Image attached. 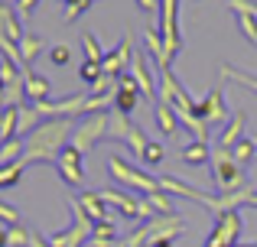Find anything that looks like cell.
<instances>
[{"mask_svg":"<svg viewBox=\"0 0 257 247\" xmlns=\"http://www.w3.org/2000/svg\"><path fill=\"white\" fill-rule=\"evenodd\" d=\"M72 130H75V121L69 117H56V121H43L33 133H26V150L20 156L23 166L33 163H56L59 150L69 143Z\"/></svg>","mask_w":257,"mask_h":247,"instance_id":"1","label":"cell"},{"mask_svg":"<svg viewBox=\"0 0 257 247\" xmlns=\"http://www.w3.org/2000/svg\"><path fill=\"white\" fill-rule=\"evenodd\" d=\"M212 179H215V189H218L221 195L241 192V189H244V166L234 163L231 150L215 146V150H212Z\"/></svg>","mask_w":257,"mask_h":247,"instance_id":"2","label":"cell"},{"mask_svg":"<svg viewBox=\"0 0 257 247\" xmlns=\"http://www.w3.org/2000/svg\"><path fill=\"white\" fill-rule=\"evenodd\" d=\"M107 172H111L114 182L127 185V189L140 192V195H150V192L160 189V179H153L150 172H144V169H137V166H131L127 159H120V156H111V159H107Z\"/></svg>","mask_w":257,"mask_h":247,"instance_id":"3","label":"cell"},{"mask_svg":"<svg viewBox=\"0 0 257 247\" xmlns=\"http://www.w3.org/2000/svg\"><path fill=\"white\" fill-rule=\"evenodd\" d=\"M107 124H111V114H88L85 121H78V127L72 130L69 143L75 146V150L88 153L94 143H101V140L107 137Z\"/></svg>","mask_w":257,"mask_h":247,"instance_id":"4","label":"cell"},{"mask_svg":"<svg viewBox=\"0 0 257 247\" xmlns=\"http://www.w3.org/2000/svg\"><path fill=\"white\" fill-rule=\"evenodd\" d=\"M238 234H241V211H221L215 215V224L205 237V247H238Z\"/></svg>","mask_w":257,"mask_h":247,"instance_id":"5","label":"cell"},{"mask_svg":"<svg viewBox=\"0 0 257 247\" xmlns=\"http://www.w3.org/2000/svg\"><path fill=\"white\" fill-rule=\"evenodd\" d=\"M107 137H111V140H120L124 146H131L137 156L144 153V146L150 143V140H147V133L140 130L131 117H127V114H114V111H111V124H107Z\"/></svg>","mask_w":257,"mask_h":247,"instance_id":"6","label":"cell"},{"mask_svg":"<svg viewBox=\"0 0 257 247\" xmlns=\"http://www.w3.org/2000/svg\"><path fill=\"white\" fill-rule=\"evenodd\" d=\"M131 59H134V36H131V33H124L117 49L104 52V59H101V72L111 75V78H117V75H124V72L131 69Z\"/></svg>","mask_w":257,"mask_h":247,"instance_id":"7","label":"cell"},{"mask_svg":"<svg viewBox=\"0 0 257 247\" xmlns=\"http://www.w3.org/2000/svg\"><path fill=\"white\" fill-rule=\"evenodd\" d=\"M82 156L85 153L82 150H75L72 143H65L62 150H59V156H56V169H59V176H62V182L65 185H78L85 179V169H82Z\"/></svg>","mask_w":257,"mask_h":247,"instance_id":"8","label":"cell"},{"mask_svg":"<svg viewBox=\"0 0 257 247\" xmlns=\"http://www.w3.org/2000/svg\"><path fill=\"white\" fill-rule=\"evenodd\" d=\"M160 189L170 192V195H182V198H189V202L202 205V208L215 211V195H205L202 189H195V185L182 182V179H176V176H160Z\"/></svg>","mask_w":257,"mask_h":247,"instance_id":"9","label":"cell"},{"mask_svg":"<svg viewBox=\"0 0 257 247\" xmlns=\"http://www.w3.org/2000/svg\"><path fill=\"white\" fill-rule=\"evenodd\" d=\"M127 72L134 75V82H137L140 95H144V98H150V101L157 104V88H160V85L153 82V65H150V59H147L144 52H134L131 69H127Z\"/></svg>","mask_w":257,"mask_h":247,"instance_id":"10","label":"cell"},{"mask_svg":"<svg viewBox=\"0 0 257 247\" xmlns=\"http://www.w3.org/2000/svg\"><path fill=\"white\" fill-rule=\"evenodd\" d=\"M195 114H199L205 124L231 121V111H228V104H225V91H221V88H212L205 101H195Z\"/></svg>","mask_w":257,"mask_h":247,"instance_id":"11","label":"cell"},{"mask_svg":"<svg viewBox=\"0 0 257 247\" xmlns=\"http://www.w3.org/2000/svg\"><path fill=\"white\" fill-rule=\"evenodd\" d=\"M140 101V88L137 82H134L131 72H124V75H117V95H114V114H127L131 117V111L137 108Z\"/></svg>","mask_w":257,"mask_h":247,"instance_id":"12","label":"cell"},{"mask_svg":"<svg viewBox=\"0 0 257 247\" xmlns=\"http://www.w3.org/2000/svg\"><path fill=\"white\" fill-rule=\"evenodd\" d=\"M23 85H26V104H46L52 95V82L36 75L33 69H23Z\"/></svg>","mask_w":257,"mask_h":247,"instance_id":"13","label":"cell"},{"mask_svg":"<svg viewBox=\"0 0 257 247\" xmlns=\"http://www.w3.org/2000/svg\"><path fill=\"white\" fill-rule=\"evenodd\" d=\"M182 95H189L186 88H182V82L173 75V69H160V88H157V101H163V104H173L179 101Z\"/></svg>","mask_w":257,"mask_h":247,"instance_id":"14","label":"cell"},{"mask_svg":"<svg viewBox=\"0 0 257 247\" xmlns=\"http://www.w3.org/2000/svg\"><path fill=\"white\" fill-rule=\"evenodd\" d=\"M244 127H247V111H238V114H231V121L225 124V130L218 133L215 143H218L221 150H234V143L244 140Z\"/></svg>","mask_w":257,"mask_h":247,"instance_id":"15","label":"cell"},{"mask_svg":"<svg viewBox=\"0 0 257 247\" xmlns=\"http://www.w3.org/2000/svg\"><path fill=\"white\" fill-rule=\"evenodd\" d=\"M0 36H7L17 46H20V39L26 36L23 26H20V13L13 10V7H7V4H0Z\"/></svg>","mask_w":257,"mask_h":247,"instance_id":"16","label":"cell"},{"mask_svg":"<svg viewBox=\"0 0 257 247\" xmlns=\"http://www.w3.org/2000/svg\"><path fill=\"white\" fill-rule=\"evenodd\" d=\"M78 205H82V211L91 221H107V202L101 198V192H82Z\"/></svg>","mask_w":257,"mask_h":247,"instance_id":"17","label":"cell"},{"mask_svg":"<svg viewBox=\"0 0 257 247\" xmlns=\"http://www.w3.org/2000/svg\"><path fill=\"white\" fill-rule=\"evenodd\" d=\"M179 159L189 166H202V163H212V150H208L205 140H192V143H182Z\"/></svg>","mask_w":257,"mask_h":247,"instance_id":"18","label":"cell"},{"mask_svg":"<svg viewBox=\"0 0 257 247\" xmlns=\"http://www.w3.org/2000/svg\"><path fill=\"white\" fill-rule=\"evenodd\" d=\"M153 117H157V127L163 137H176V130H179V117H176V111L170 108V104L157 101L153 104Z\"/></svg>","mask_w":257,"mask_h":247,"instance_id":"19","label":"cell"},{"mask_svg":"<svg viewBox=\"0 0 257 247\" xmlns=\"http://www.w3.org/2000/svg\"><path fill=\"white\" fill-rule=\"evenodd\" d=\"M114 244H117V224H114L111 218H107V221H94L88 247H114Z\"/></svg>","mask_w":257,"mask_h":247,"instance_id":"20","label":"cell"},{"mask_svg":"<svg viewBox=\"0 0 257 247\" xmlns=\"http://www.w3.org/2000/svg\"><path fill=\"white\" fill-rule=\"evenodd\" d=\"M39 52H43V39H39V36H33V33H26V36L20 39V62H23V65H20V72H23V69H30V65L36 62V56H39Z\"/></svg>","mask_w":257,"mask_h":247,"instance_id":"21","label":"cell"},{"mask_svg":"<svg viewBox=\"0 0 257 247\" xmlns=\"http://www.w3.org/2000/svg\"><path fill=\"white\" fill-rule=\"evenodd\" d=\"M144 198H147V202H150V208L157 211V215H176V205H173L170 192L157 189V192H150V195H144Z\"/></svg>","mask_w":257,"mask_h":247,"instance_id":"22","label":"cell"},{"mask_svg":"<svg viewBox=\"0 0 257 247\" xmlns=\"http://www.w3.org/2000/svg\"><path fill=\"white\" fill-rule=\"evenodd\" d=\"M221 78H228V82H234V85H244L247 91H254L257 95V78L254 75H247V72H241V69H231V65H221Z\"/></svg>","mask_w":257,"mask_h":247,"instance_id":"23","label":"cell"},{"mask_svg":"<svg viewBox=\"0 0 257 247\" xmlns=\"http://www.w3.org/2000/svg\"><path fill=\"white\" fill-rule=\"evenodd\" d=\"M23 150H26V140L23 137H13L10 143H4V146H0V166L17 163V159L23 156Z\"/></svg>","mask_w":257,"mask_h":247,"instance_id":"24","label":"cell"},{"mask_svg":"<svg viewBox=\"0 0 257 247\" xmlns=\"http://www.w3.org/2000/svg\"><path fill=\"white\" fill-rule=\"evenodd\" d=\"M23 169L26 166L20 163H10V166H0V189H13V185H20V179H23Z\"/></svg>","mask_w":257,"mask_h":247,"instance_id":"25","label":"cell"},{"mask_svg":"<svg viewBox=\"0 0 257 247\" xmlns=\"http://www.w3.org/2000/svg\"><path fill=\"white\" fill-rule=\"evenodd\" d=\"M254 153H257V143H254V137H244V140H238V143H234L231 156H234V163H238V166H247V163L254 159Z\"/></svg>","mask_w":257,"mask_h":247,"instance_id":"26","label":"cell"},{"mask_svg":"<svg viewBox=\"0 0 257 247\" xmlns=\"http://www.w3.org/2000/svg\"><path fill=\"white\" fill-rule=\"evenodd\" d=\"M234 20H238V30L247 36V43L257 49V13H234Z\"/></svg>","mask_w":257,"mask_h":247,"instance_id":"27","label":"cell"},{"mask_svg":"<svg viewBox=\"0 0 257 247\" xmlns=\"http://www.w3.org/2000/svg\"><path fill=\"white\" fill-rule=\"evenodd\" d=\"M144 43H147V52H150V56L157 59V65H160V59H163V36H160V30H157V26H147Z\"/></svg>","mask_w":257,"mask_h":247,"instance_id":"28","label":"cell"},{"mask_svg":"<svg viewBox=\"0 0 257 247\" xmlns=\"http://www.w3.org/2000/svg\"><path fill=\"white\" fill-rule=\"evenodd\" d=\"M82 49H85V62H101V59H104V49H101L94 33H85L82 36Z\"/></svg>","mask_w":257,"mask_h":247,"instance_id":"29","label":"cell"},{"mask_svg":"<svg viewBox=\"0 0 257 247\" xmlns=\"http://www.w3.org/2000/svg\"><path fill=\"white\" fill-rule=\"evenodd\" d=\"M30 228H23V224H13V228H7V247H30Z\"/></svg>","mask_w":257,"mask_h":247,"instance_id":"30","label":"cell"},{"mask_svg":"<svg viewBox=\"0 0 257 247\" xmlns=\"http://www.w3.org/2000/svg\"><path fill=\"white\" fill-rule=\"evenodd\" d=\"M88 95H94V98H104V95H117V78H111V75H101L98 82L88 88Z\"/></svg>","mask_w":257,"mask_h":247,"instance_id":"31","label":"cell"},{"mask_svg":"<svg viewBox=\"0 0 257 247\" xmlns=\"http://www.w3.org/2000/svg\"><path fill=\"white\" fill-rule=\"evenodd\" d=\"M101 75H104V72H101V62H82V65H78V78H82L88 88H91Z\"/></svg>","mask_w":257,"mask_h":247,"instance_id":"32","label":"cell"},{"mask_svg":"<svg viewBox=\"0 0 257 247\" xmlns=\"http://www.w3.org/2000/svg\"><path fill=\"white\" fill-rule=\"evenodd\" d=\"M140 159H144L147 166H160V163H163V143L150 140V143L144 146V153H140Z\"/></svg>","mask_w":257,"mask_h":247,"instance_id":"33","label":"cell"},{"mask_svg":"<svg viewBox=\"0 0 257 247\" xmlns=\"http://www.w3.org/2000/svg\"><path fill=\"white\" fill-rule=\"evenodd\" d=\"M88 7H91V0H65V23H75Z\"/></svg>","mask_w":257,"mask_h":247,"instance_id":"34","label":"cell"},{"mask_svg":"<svg viewBox=\"0 0 257 247\" xmlns=\"http://www.w3.org/2000/svg\"><path fill=\"white\" fill-rule=\"evenodd\" d=\"M49 62L52 65H69L72 62V49L69 46H52L49 49Z\"/></svg>","mask_w":257,"mask_h":247,"instance_id":"35","label":"cell"},{"mask_svg":"<svg viewBox=\"0 0 257 247\" xmlns=\"http://www.w3.org/2000/svg\"><path fill=\"white\" fill-rule=\"evenodd\" d=\"M0 221H4L7 228H13V224H23V221H20V211L13 208V205H7V202H0Z\"/></svg>","mask_w":257,"mask_h":247,"instance_id":"36","label":"cell"},{"mask_svg":"<svg viewBox=\"0 0 257 247\" xmlns=\"http://www.w3.org/2000/svg\"><path fill=\"white\" fill-rule=\"evenodd\" d=\"M36 7H39V0H17V13H20V20H30L33 13H36Z\"/></svg>","mask_w":257,"mask_h":247,"instance_id":"37","label":"cell"},{"mask_svg":"<svg viewBox=\"0 0 257 247\" xmlns=\"http://www.w3.org/2000/svg\"><path fill=\"white\" fill-rule=\"evenodd\" d=\"M137 7L144 13H160V0H137Z\"/></svg>","mask_w":257,"mask_h":247,"instance_id":"38","label":"cell"},{"mask_svg":"<svg viewBox=\"0 0 257 247\" xmlns=\"http://www.w3.org/2000/svg\"><path fill=\"white\" fill-rule=\"evenodd\" d=\"M30 247H52V244H49V237H43L39 231H33V234H30Z\"/></svg>","mask_w":257,"mask_h":247,"instance_id":"39","label":"cell"},{"mask_svg":"<svg viewBox=\"0 0 257 247\" xmlns=\"http://www.w3.org/2000/svg\"><path fill=\"white\" fill-rule=\"evenodd\" d=\"M150 247H173V241H157V244H150Z\"/></svg>","mask_w":257,"mask_h":247,"instance_id":"40","label":"cell"},{"mask_svg":"<svg viewBox=\"0 0 257 247\" xmlns=\"http://www.w3.org/2000/svg\"><path fill=\"white\" fill-rule=\"evenodd\" d=\"M0 247H7V231H0Z\"/></svg>","mask_w":257,"mask_h":247,"instance_id":"41","label":"cell"},{"mask_svg":"<svg viewBox=\"0 0 257 247\" xmlns=\"http://www.w3.org/2000/svg\"><path fill=\"white\" fill-rule=\"evenodd\" d=\"M238 247H257V244H238Z\"/></svg>","mask_w":257,"mask_h":247,"instance_id":"42","label":"cell"},{"mask_svg":"<svg viewBox=\"0 0 257 247\" xmlns=\"http://www.w3.org/2000/svg\"><path fill=\"white\" fill-rule=\"evenodd\" d=\"M114 247H124V241H117V244H114Z\"/></svg>","mask_w":257,"mask_h":247,"instance_id":"43","label":"cell"},{"mask_svg":"<svg viewBox=\"0 0 257 247\" xmlns=\"http://www.w3.org/2000/svg\"><path fill=\"white\" fill-rule=\"evenodd\" d=\"M254 143H257V137H254Z\"/></svg>","mask_w":257,"mask_h":247,"instance_id":"44","label":"cell"}]
</instances>
